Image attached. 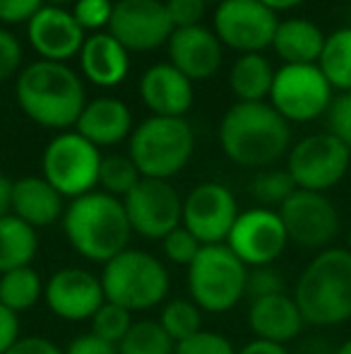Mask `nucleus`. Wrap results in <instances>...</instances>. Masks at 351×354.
Instances as JSON below:
<instances>
[{
  "label": "nucleus",
  "instance_id": "39448f33",
  "mask_svg": "<svg viewBox=\"0 0 351 354\" xmlns=\"http://www.w3.org/2000/svg\"><path fill=\"white\" fill-rule=\"evenodd\" d=\"M99 280L106 301L118 304L132 316L161 306L171 294V272L166 263L145 248L128 246L103 263Z\"/></svg>",
  "mask_w": 351,
  "mask_h": 354
},
{
  "label": "nucleus",
  "instance_id": "0eeeda50",
  "mask_svg": "<svg viewBox=\"0 0 351 354\" xmlns=\"http://www.w3.org/2000/svg\"><path fill=\"white\" fill-rule=\"evenodd\" d=\"M248 268L226 243L202 246L195 261L185 268L188 299L202 313H229L245 299Z\"/></svg>",
  "mask_w": 351,
  "mask_h": 354
},
{
  "label": "nucleus",
  "instance_id": "a878e982",
  "mask_svg": "<svg viewBox=\"0 0 351 354\" xmlns=\"http://www.w3.org/2000/svg\"><path fill=\"white\" fill-rule=\"evenodd\" d=\"M274 68L263 53H243L229 71V87L239 102H265L274 82Z\"/></svg>",
  "mask_w": 351,
  "mask_h": 354
},
{
  "label": "nucleus",
  "instance_id": "c85d7f7f",
  "mask_svg": "<svg viewBox=\"0 0 351 354\" xmlns=\"http://www.w3.org/2000/svg\"><path fill=\"white\" fill-rule=\"evenodd\" d=\"M318 68L332 89L351 92V27H339L325 37Z\"/></svg>",
  "mask_w": 351,
  "mask_h": 354
},
{
  "label": "nucleus",
  "instance_id": "6e6552de",
  "mask_svg": "<svg viewBox=\"0 0 351 354\" xmlns=\"http://www.w3.org/2000/svg\"><path fill=\"white\" fill-rule=\"evenodd\" d=\"M101 159V149L85 140L77 131H63L43 149L41 176L66 201H75L99 188Z\"/></svg>",
  "mask_w": 351,
  "mask_h": 354
},
{
  "label": "nucleus",
  "instance_id": "4be33fe9",
  "mask_svg": "<svg viewBox=\"0 0 351 354\" xmlns=\"http://www.w3.org/2000/svg\"><path fill=\"white\" fill-rule=\"evenodd\" d=\"M132 128V111L118 97H99L87 102L75 123V131L99 149L128 140Z\"/></svg>",
  "mask_w": 351,
  "mask_h": 354
},
{
  "label": "nucleus",
  "instance_id": "c03bdc74",
  "mask_svg": "<svg viewBox=\"0 0 351 354\" xmlns=\"http://www.w3.org/2000/svg\"><path fill=\"white\" fill-rule=\"evenodd\" d=\"M5 354H63V347L41 335H22Z\"/></svg>",
  "mask_w": 351,
  "mask_h": 354
},
{
  "label": "nucleus",
  "instance_id": "864d4df0",
  "mask_svg": "<svg viewBox=\"0 0 351 354\" xmlns=\"http://www.w3.org/2000/svg\"><path fill=\"white\" fill-rule=\"evenodd\" d=\"M205 3H214V0H205ZM217 3H221V0H217Z\"/></svg>",
  "mask_w": 351,
  "mask_h": 354
},
{
  "label": "nucleus",
  "instance_id": "393cba45",
  "mask_svg": "<svg viewBox=\"0 0 351 354\" xmlns=\"http://www.w3.org/2000/svg\"><path fill=\"white\" fill-rule=\"evenodd\" d=\"M325 37L328 34L310 19H279L274 39H272V48L284 61V66H313L323 53Z\"/></svg>",
  "mask_w": 351,
  "mask_h": 354
},
{
  "label": "nucleus",
  "instance_id": "f03ea898",
  "mask_svg": "<svg viewBox=\"0 0 351 354\" xmlns=\"http://www.w3.org/2000/svg\"><path fill=\"white\" fill-rule=\"evenodd\" d=\"M14 97L27 118L51 131L75 128L87 106L85 82L66 63L41 61L22 68L14 84Z\"/></svg>",
  "mask_w": 351,
  "mask_h": 354
},
{
  "label": "nucleus",
  "instance_id": "473e14b6",
  "mask_svg": "<svg viewBox=\"0 0 351 354\" xmlns=\"http://www.w3.org/2000/svg\"><path fill=\"white\" fill-rule=\"evenodd\" d=\"M250 196L255 198L260 207H270V210H279L284 201L296 191V183L291 181L286 169H260L253 176L248 186Z\"/></svg>",
  "mask_w": 351,
  "mask_h": 354
},
{
  "label": "nucleus",
  "instance_id": "79ce46f5",
  "mask_svg": "<svg viewBox=\"0 0 351 354\" xmlns=\"http://www.w3.org/2000/svg\"><path fill=\"white\" fill-rule=\"evenodd\" d=\"M43 5H46V0H0V22L29 24Z\"/></svg>",
  "mask_w": 351,
  "mask_h": 354
},
{
  "label": "nucleus",
  "instance_id": "aec40b11",
  "mask_svg": "<svg viewBox=\"0 0 351 354\" xmlns=\"http://www.w3.org/2000/svg\"><path fill=\"white\" fill-rule=\"evenodd\" d=\"M245 321H248L253 337L277 342V345L294 342L305 328L303 313H301L294 294L289 292L270 294V297L248 301Z\"/></svg>",
  "mask_w": 351,
  "mask_h": 354
},
{
  "label": "nucleus",
  "instance_id": "f257e3e1",
  "mask_svg": "<svg viewBox=\"0 0 351 354\" xmlns=\"http://www.w3.org/2000/svg\"><path fill=\"white\" fill-rule=\"evenodd\" d=\"M219 145L241 169H270L291 149V123L267 102H236L219 123Z\"/></svg>",
  "mask_w": 351,
  "mask_h": 354
},
{
  "label": "nucleus",
  "instance_id": "603ef678",
  "mask_svg": "<svg viewBox=\"0 0 351 354\" xmlns=\"http://www.w3.org/2000/svg\"><path fill=\"white\" fill-rule=\"evenodd\" d=\"M344 248H347V251L351 253V229H349V234H347V246H344Z\"/></svg>",
  "mask_w": 351,
  "mask_h": 354
},
{
  "label": "nucleus",
  "instance_id": "5fc2aeb1",
  "mask_svg": "<svg viewBox=\"0 0 351 354\" xmlns=\"http://www.w3.org/2000/svg\"><path fill=\"white\" fill-rule=\"evenodd\" d=\"M349 176H351V164H349Z\"/></svg>",
  "mask_w": 351,
  "mask_h": 354
},
{
  "label": "nucleus",
  "instance_id": "bb28decb",
  "mask_svg": "<svg viewBox=\"0 0 351 354\" xmlns=\"http://www.w3.org/2000/svg\"><path fill=\"white\" fill-rule=\"evenodd\" d=\"M39 253V232L14 214L0 217V275L27 268Z\"/></svg>",
  "mask_w": 351,
  "mask_h": 354
},
{
  "label": "nucleus",
  "instance_id": "1a4fd4ad",
  "mask_svg": "<svg viewBox=\"0 0 351 354\" xmlns=\"http://www.w3.org/2000/svg\"><path fill=\"white\" fill-rule=\"evenodd\" d=\"M351 149L334 136L313 133L294 142L286 154V171L301 191L328 193L347 178Z\"/></svg>",
  "mask_w": 351,
  "mask_h": 354
},
{
  "label": "nucleus",
  "instance_id": "c9c22d12",
  "mask_svg": "<svg viewBox=\"0 0 351 354\" xmlns=\"http://www.w3.org/2000/svg\"><path fill=\"white\" fill-rule=\"evenodd\" d=\"M239 347H234V342L217 330H205L195 333L188 340L178 342L174 354H236Z\"/></svg>",
  "mask_w": 351,
  "mask_h": 354
},
{
  "label": "nucleus",
  "instance_id": "9b49d317",
  "mask_svg": "<svg viewBox=\"0 0 351 354\" xmlns=\"http://www.w3.org/2000/svg\"><path fill=\"white\" fill-rule=\"evenodd\" d=\"M289 243L305 251H323L330 248L339 234V210L328 193H313L296 188L284 205L279 207Z\"/></svg>",
  "mask_w": 351,
  "mask_h": 354
},
{
  "label": "nucleus",
  "instance_id": "de8ad7c7",
  "mask_svg": "<svg viewBox=\"0 0 351 354\" xmlns=\"http://www.w3.org/2000/svg\"><path fill=\"white\" fill-rule=\"evenodd\" d=\"M10 207H12V181L0 174V217L10 214Z\"/></svg>",
  "mask_w": 351,
  "mask_h": 354
},
{
  "label": "nucleus",
  "instance_id": "4468645a",
  "mask_svg": "<svg viewBox=\"0 0 351 354\" xmlns=\"http://www.w3.org/2000/svg\"><path fill=\"white\" fill-rule=\"evenodd\" d=\"M279 17L260 0H221L214 10V34L221 46L243 53H263L272 46Z\"/></svg>",
  "mask_w": 351,
  "mask_h": 354
},
{
  "label": "nucleus",
  "instance_id": "f8f14e48",
  "mask_svg": "<svg viewBox=\"0 0 351 354\" xmlns=\"http://www.w3.org/2000/svg\"><path fill=\"white\" fill-rule=\"evenodd\" d=\"M226 246L250 270V268L274 266L284 256L289 236L279 212L255 205L239 212L226 236Z\"/></svg>",
  "mask_w": 351,
  "mask_h": 354
},
{
  "label": "nucleus",
  "instance_id": "423d86ee",
  "mask_svg": "<svg viewBox=\"0 0 351 354\" xmlns=\"http://www.w3.org/2000/svg\"><path fill=\"white\" fill-rule=\"evenodd\" d=\"M192 152L195 131L185 118L150 116L128 138V157L142 178L171 181L190 164Z\"/></svg>",
  "mask_w": 351,
  "mask_h": 354
},
{
  "label": "nucleus",
  "instance_id": "72a5a7b5",
  "mask_svg": "<svg viewBox=\"0 0 351 354\" xmlns=\"http://www.w3.org/2000/svg\"><path fill=\"white\" fill-rule=\"evenodd\" d=\"M132 323H135V318H132L130 311H126L118 304L103 301L99 306V311L92 316V321H89V333H94L97 337L118 347V342L126 337V333L130 330Z\"/></svg>",
  "mask_w": 351,
  "mask_h": 354
},
{
  "label": "nucleus",
  "instance_id": "b1692460",
  "mask_svg": "<svg viewBox=\"0 0 351 354\" xmlns=\"http://www.w3.org/2000/svg\"><path fill=\"white\" fill-rule=\"evenodd\" d=\"M80 71L92 84L111 89L130 73V53L108 32L89 34L80 48Z\"/></svg>",
  "mask_w": 351,
  "mask_h": 354
},
{
  "label": "nucleus",
  "instance_id": "dca6fc26",
  "mask_svg": "<svg viewBox=\"0 0 351 354\" xmlns=\"http://www.w3.org/2000/svg\"><path fill=\"white\" fill-rule=\"evenodd\" d=\"M106 32L123 44L128 53H147L169 41L174 24L161 0H118L113 3Z\"/></svg>",
  "mask_w": 351,
  "mask_h": 354
},
{
  "label": "nucleus",
  "instance_id": "37998d69",
  "mask_svg": "<svg viewBox=\"0 0 351 354\" xmlns=\"http://www.w3.org/2000/svg\"><path fill=\"white\" fill-rule=\"evenodd\" d=\"M63 354H118V347L97 337L94 333H82L63 347Z\"/></svg>",
  "mask_w": 351,
  "mask_h": 354
},
{
  "label": "nucleus",
  "instance_id": "5701e85b",
  "mask_svg": "<svg viewBox=\"0 0 351 354\" xmlns=\"http://www.w3.org/2000/svg\"><path fill=\"white\" fill-rule=\"evenodd\" d=\"M66 198L43 176H22L12 181V207L10 214L19 217L24 224L39 229L53 227L63 219Z\"/></svg>",
  "mask_w": 351,
  "mask_h": 354
},
{
  "label": "nucleus",
  "instance_id": "a18cd8bd",
  "mask_svg": "<svg viewBox=\"0 0 351 354\" xmlns=\"http://www.w3.org/2000/svg\"><path fill=\"white\" fill-rule=\"evenodd\" d=\"M22 337V321L14 311L0 304V354H5Z\"/></svg>",
  "mask_w": 351,
  "mask_h": 354
},
{
  "label": "nucleus",
  "instance_id": "cd10ccee",
  "mask_svg": "<svg viewBox=\"0 0 351 354\" xmlns=\"http://www.w3.org/2000/svg\"><path fill=\"white\" fill-rule=\"evenodd\" d=\"M39 301H43V280L37 268H17L0 275V304L17 316L32 311Z\"/></svg>",
  "mask_w": 351,
  "mask_h": 354
},
{
  "label": "nucleus",
  "instance_id": "20e7f679",
  "mask_svg": "<svg viewBox=\"0 0 351 354\" xmlns=\"http://www.w3.org/2000/svg\"><path fill=\"white\" fill-rule=\"evenodd\" d=\"M294 299L305 326L337 328L351 321V253L344 246L318 251L301 270Z\"/></svg>",
  "mask_w": 351,
  "mask_h": 354
},
{
  "label": "nucleus",
  "instance_id": "8fccbe9b",
  "mask_svg": "<svg viewBox=\"0 0 351 354\" xmlns=\"http://www.w3.org/2000/svg\"><path fill=\"white\" fill-rule=\"evenodd\" d=\"M332 354H351V337H349V340H344L342 345H339Z\"/></svg>",
  "mask_w": 351,
  "mask_h": 354
},
{
  "label": "nucleus",
  "instance_id": "2eb2a0df",
  "mask_svg": "<svg viewBox=\"0 0 351 354\" xmlns=\"http://www.w3.org/2000/svg\"><path fill=\"white\" fill-rule=\"evenodd\" d=\"M239 212V201L229 186L217 181H202L183 198L181 224L202 246L226 243V236Z\"/></svg>",
  "mask_w": 351,
  "mask_h": 354
},
{
  "label": "nucleus",
  "instance_id": "e433bc0d",
  "mask_svg": "<svg viewBox=\"0 0 351 354\" xmlns=\"http://www.w3.org/2000/svg\"><path fill=\"white\" fill-rule=\"evenodd\" d=\"M113 15V3L111 0H77L75 8H72V17L82 27V32H101L108 29Z\"/></svg>",
  "mask_w": 351,
  "mask_h": 354
},
{
  "label": "nucleus",
  "instance_id": "ea45409f",
  "mask_svg": "<svg viewBox=\"0 0 351 354\" xmlns=\"http://www.w3.org/2000/svg\"><path fill=\"white\" fill-rule=\"evenodd\" d=\"M22 44L12 32H8L5 27H0V82L14 77L22 71Z\"/></svg>",
  "mask_w": 351,
  "mask_h": 354
},
{
  "label": "nucleus",
  "instance_id": "7c9ffc66",
  "mask_svg": "<svg viewBox=\"0 0 351 354\" xmlns=\"http://www.w3.org/2000/svg\"><path fill=\"white\" fill-rule=\"evenodd\" d=\"M159 326L176 342H183L202 330V311L188 297L166 299L159 308Z\"/></svg>",
  "mask_w": 351,
  "mask_h": 354
},
{
  "label": "nucleus",
  "instance_id": "4c0bfd02",
  "mask_svg": "<svg viewBox=\"0 0 351 354\" xmlns=\"http://www.w3.org/2000/svg\"><path fill=\"white\" fill-rule=\"evenodd\" d=\"M286 292V280L281 275V270H277L274 266H263V268H250L248 270V282H245V299H263L270 294Z\"/></svg>",
  "mask_w": 351,
  "mask_h": 354
},
{
  "label": "nucleus",
  "instance_id": "49530a36",
  "mask_svg": "<svg viewBox=\"0 0 351 354\" xmlns=\"http://www.w3.org/2000/svg\"><path fill=\"white\" fill-rule=\"evenodd\" d=\"M236 354H291L289 347L286 345H277V342H270V340H248L243 347H239Z\"/></svg>",
  "mask_w": 351,
  "mask_h": 354
},
{
  "label": "nucleus",
  "instance_id": "7ed1b4c3",
  "mask_svg": "<svg viewBox=\"0 0 351 354\" xmlns=\"http://www.w3.org/2000/svg\"><path fill=\"white\" fill-rule=\"evenodd\" d=\"M61 224L72 251L97 266H103L130 246L132 229L123 201L99 188L68 203Z\"/></svg>",
  "mask_w": 351,
  "mask_h": 354
},
{
  "label": "nucleus",
  "instance_id": "ddd939ff",
  "mask_svg": "<svg viewBox=\"0 0 351 354\" xmlns=\"http://www.w3.org/2000/svg\"><path fill=\"white\" fill-rule=\"evenodd\" d=\"M123 207H126L132 236L147 239V241H161L166 234L181 227L183 219V198L171 186V181L140 178V183L123 198Z\"/></svg>",
  "mask_w": 351,
  "mask_h": 354
},
{
  "label": "nucleus",
  "instance_id": "a211bd4d",
  "mask_svg": "<svg viewBox=\"0 0 351 354\" xmlns=\"http://www.w3.org/2000/svg\"><path fill=\"white\" fill-rule=\"evenodd\" d=\"M27 39L34 51L41 56V61L66 63L80 56L87 34L66 8L43 5L27 24Z\"/></svg>",
  "mask_w": 351,
  "mask_h": 354
},
{
  "label": "nucleus",
  "instance_id": "58836bf2",
  "mask_svg": "<svg viewBox=\"0 0 351 354\" xmlns=\"http://www.w3.org/2000/svg\"><path fill=\"white\" fill-rule=\"evenodd\" d=\"M328 133L351 149V92H339L332 97L328 109Z\"/></svg>",
  "mask_w": 351,
  "mask_h": 354
},
{
  "label": "nucleus",
  "instance_id": "f3484780",
  "mask_svg": "<svg viewBox=\"0 0 351 354\" xmlns=\"http://www.w3.org/2000/svg\"><path fill=\"white\" fill-rule=\"evenodd\" d=\"M103 301H106V297H103L101 280L97 272L87 270V268H58L43 282V304L58 321H92V316Z\"/></svg>",
  "mask_w": 351,
  "mask_h": 354
},
{
  "label": "nucleus",
  "instance_id": "3c124183",
  "mask_svg": "<svg viewBox=\"0 0 351 354\" xmlns=\"http://www.w3.org/2000/svg\"><path fill=\"white\" fill-rule=\"evenodd\" d=\"M46 3H48V5H61V8H63V5H68V3H72V5H75L77 0H46Z\"/></svg>",
  "mask_w": 351,
  "mask_h": 354
},
{
  "label": "nucleus",
  "instance_id": "a19ab883",
  "mask_svg": "<svg viewBox=\"0 0 351 354\" xmlns=\"http://www.w3.org/2000/svg\"><path fill=\"white\" fill-rule=\"evenodd\" d=\"M166 12H169V19L174 24V29H183V27H195V24H202V17H205V0H166Z\"/></svg>",
  "mask_w": 351,
  "mask_h": 354
},
{
  "label": "nucleus",
  "instance_id": "09e8293b",
  "mask_svg": "<svg viewBox=\"0 0 351 354\" xmlns=\"http://www.w3.org/2000/svg\"><path fill=\"white\" fill-rule=\"evenodd\" d=\"M265 8H270L272 12H284V10H294L299 8L303 0H260Z\"/></svg>",
  "mask_w": 351,
  "mask_h": 354
},
{
  "label": "nucleus",
  "instance_id": "f704fd0d",
  "mask_svg": "<svg viewBox=\"0 0 351 354\" xmlns=\"http://www.w3.org/2000/svg\"><path fill=\"white\" fill-rule=\"evenodd\" d=\"M159 243H161V253H164V261L171 263V266H178V268L190 266L202 248V243L197 241L183 224L176 227L171 234H166Z\"/></svg>",
  "mask_w": 351,
  "mask_h": 354
},
{
  "label": "nucleus",
  "instance_id": "c756f323",
  "mask_svg": "<svg viewBox=\"0 0 351 354\" xmlns=\"http://www.w3.org/2000/svg\"><path fill=\"white\" fill-rule=\"evenodd\" d=\"M176 342L166 335L157 318H140L130 326L121 342L118 354H174Z\"/></svg>",
  "mask_w": 351,
  "mask_h": 354
},
{
  "label": "nucleus",
  "instance_id": "6ab92c4d",
  "mask_svg": "<svg viewBox=\"0 0 351 354\" xmlns=\"http://www.w3.org/2000/svg\"><path fill=\"white\" fill-rule=\"evenodd\" d=\"M166 51H169L171 66L181 71L190 82L214 77L224 61V46L217 39L214 29L205 24L174 29L171 39L166 41Z\"/></svg>",
  "mask_w": 351,
  "mask_h": 354
},
{
  "label": "nucleus",
  "instance_id": "9d476101",
  "mask_svg": "<svg viewBox=\"0 0 351 354\" xmlns=\"http://www.w3.org/2000/svg\"><path fill=\"white\" fill-rule=\"evenodd\" d=\"M270 104L284 121L308 123L325 116L332 104V87L313 66H281L274 73Z\"/></svg>",
  "mask_w": 351,
  "mask_h": 354
},
{
  "label": "nucleus",
  "instance_id": "2f4dec72",
  "mask_svg": "<svg viewBox=\"0 0 351 354\" xmlns=\"http://www.w3.org/2000/svg\"><path fill=\"white\" fill-rule=\"evenodd\" d=\"M140 178L135 162L128 154H106L99 167V191L123 201L140 183Z\"/></svg>",
  "mask_w": 351,
  "mask_h": 354
},
{
  "label": "nucleus",
  "instance_id": "412c9836",
  "mask_svg": "<svg viewBox=\"0 0 351 354\" xmlns=\"http://www.w3.org/2000/svg\"><path fill=\"white\" fill-rule=\"evenodd\" d=\"M140 97L152 116L166 118H185L195 102L192 82L171 63H157L142 73Z\"/></svg>",
  "mask_w": 351,
  "mask_h": 354
}]
</instances>
